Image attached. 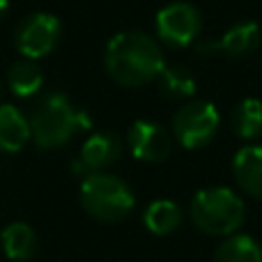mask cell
Listing matches in <instances>:
<instances>
[{"instance_id": "cell-6", "label": "cell", "mask_w": 262, "mask_h": 262, "mask_svg": "<svg viewBox=\"0 0 262 262\" xmlns=\"http://www.w3.org/2000/svg\"><path fill=\"white\" fill-rule=\"evenodd\" d=\"M60 41V21L53 14L37 12L16 28V49L28 60H39L53 53Z\"/></svg>"}, {"instance_id": "cell-5", "label": "cell", "mask_w": 262, "mask_h": 262, "mask_svg": "<svg viewBox=\"0 0 262 262\" xmlns=\"http://www.w3.org/2000/svg\"><path fill=\"white\" fill-rule=\"evenodd\" d=\"M221 127V115L209 101H186L172 118V136L186 149L209 145Z\"/></svg>"}, {"instance_id": "cell-2", "label": "cell", "mask_w": 262, "mask_h": 262, "mask_svg": "<svg viewBox=\"0 0 262 262\" xmlns=\"http://www.w3.org/2000/svg\"><path fill=\"white\" fill-rule=\"evenodd\" d=\"M90 129V120L62 92H51L30 115V134L37 147L55 149L67 145L78 131Z\"/></svg>"}, {"instance_id": "cell-15", "label": "cell", "mask_w": 262, "mask_h": 262, "mask_svg": "<svg viewBox=\"0 0 262 262\" xmlns=\"http://www.w3.org/2000/svg\"><path fill=\"white\" fill-rule=\"evenodd\" d=\"M182 207L175 203V200H154L147 209H145V226H147L149 232L154 235H170L180 228L182 223Z\"/></svg>"}, {"instance_id": "cell-13", "label": "cell", "mask_w": 262, "mask_h": 262, "mask_svg": "<svg viewBox=\"0 0 262 262\" xmlns=\"http://www.w3.org/2000/svg\"><path fill=\"white\" fill-rule=\"evenodd\" d=\"M262 32L260 26L253 21H242L237 26L228 28V32L221 37V51L230 58H246V55L255 53L260 46Z\"/></svg>"}, {"instance_id": "cell-19", "label": "cell", "mask_w": 262, "mask_h": 262, "mask_svg": "<svg viewBox=\"0 0 262 262\" xmlns=\"http://www.w3.org/2000/svg\"><path fill=\"white\" fill-rule=\"evenodd\" d=\"M219 51H221V41L219 39H200L198 41V53H205V58H212Z\"/></svg>"}, {"instance_id": "cell-20", "label": "cell", "mask_w": 262, "mask_h": 262, "mask_svg": "<svg viewBox=\"0 0 262 262\" xmlns=\"http://www.w3.org/2000/svg\"><path fill=\"white\" fill-rule=\"evenodd\" d=\"M9 12V0H0V18H5Z\"/></svg>"}, {"instance_id": "cell-17", "label": "cell", "mask_w": 262, "mask_h": 262, "mask_svg": "<svg viewBox=\"0 0 262 262\" xmlns=\"http://www.w3.org/2000/svg\"><path fill=\"white\" fill-rule=\"evenodd\" d=\"M214 262H262V246L249 235H230L216 249Z\"/></svg>"}, {"instance_id": "cell-9", "label": "cell", "mask_w": 262, "mask_h": 262, "mask_svg": "<svg viewBox=\"0 0 262 262\" xmlns=\"http://www.w3.org/2000/svg\"><path fill=\"white\" fill-rule=\"evenodd\" d=\"M122 157V140L115 134H92L90 138L83 143L81 154L78 159L72 163V172L74 175H95L101 172L104 168L113 166L118 159Z\"/></svg>"}, {"instance_id": "cell-14", "label": "cell", "mask_w": 262, "mask_h": 262, "mask_svg": "<svg viewBox=\"0 0 262 262\" xmlns=\"http://www.w3.org/2000/svg\"><path fill=\"white\" fill-rule=\"evenodd\" d=\"M7 85L16 97H35L44 85V74L35 60H18L7 72Z\"/></svg>"}, {"instance_id": "cell-4", "label": "cell", "mask_w": 262, "mask_h": 262, "mask_svg": "<svg viewBox=\"0 0 262 262\" xmlns=\"http://www.w3.org/2000/svg\"><path fill=\"white\" fill-rule=\"evenodd\" d=\"M81 203L92 219L104 223L122 221L134 209V193L127 182L111 172H95L83 180Z\"/></svg>"}, {"instance_id": "cell-21", "label": "cell", "mask_w": 262, "mask_h": 262, "mask_svg": "<svg viewBox=\"0 0 262 262\" xmlns=\"http://www.w3.org/2000/svg\"><path fill=\"white\" fill-rule=\"evenodd\" d=\"M0 95H3V85H0Z\"/></svg>"}, {"instance_id": "cell-16", "label": "cell", "mask_w": 262, "mask_h": 262, "mask_svg": "<svg viewBox=\"0 0 262 262\" xmlns=\"http://www.w3.org/2000/svg\"><path fill=\"white\" fill-rule=\"evenodd\" d=\"M159 90L168 99H191L198 90L195 76L186 67H163V72L157 78Z\"/></svg>"}, {"instance_id": "cell-11", "label": "cell", "mask_w": 262, "mask_h": 262, "mask_svg": "<svg viewBox=\"0 0 262 262\" xmlns=\"http://www.w3.org/2000/svg\"><path fill=\"white\" fill-rule=\"evenodd\" d=\"M30 138V120L16 106L0 104V152H18Z\"/></svg>"}, {"instance_id": "cell-12", "label": "cell", "mask_w": 262, "mask_h": 262, "mask_svg": "<svg viewBox=\"0 0 262 262\" xmlns=\"http://www.w3.org/2000/svg\"><path fill=\"white\" fill-rule=\"evenodd\" d=\"M0 242H3L5 255L14 262H28L37 253V235L28 223H9L0 235Z\"/></svg>"}, {"instance_id": "cell-18", "label": "cell", "mask_w": 262, "mask_h": 262, "mask_svg": "<svg viewBox=\"0 0 262 262\" xmlns=\"http://www.w3.org/2000/svg\"><path fill=\"white\" fill-rule=\"evenodd\" d=\"M232 129L239 138H258L262 134V101L244 99L242 104H237L232 113Z\"/></svg>"}, {"instance_id": "cell-10", "label": "cell", "mask_w": 262, "mask_h": 262, "mask_svg": "<svg viewBox=\"0 0 262 262\" xmlns=\"http://www.w3.org/2000/svg\"><path fill=\"white\" fill-rule=\"evenodd\" d=\"M232 172L244 193L262 200V147H242L232 159Z\"/></svg>"}, {"instance_id": "cell-7", "label": "cell", "mask_w": 262, "mask_h": 262, "mask_svg": "<svg viewBox=\"0 0 262 262\" xmlns=\"http://www.w3.org/2000/svg\"><path fill=\"white\" fill-rule=\"evenodd\" d=\"M200 14L189 3L166 5L157 14V35L170 46H189L200 35Z\"/></svg>"}, {"instance_id": "cell-8", "label": "cell", "mask_w": 262, "mask_h": 262, "mask_svg": "<svg viewBox=\"0 0 262 262\" xmlns=\"http://www.w3.org/2000/svg\"><path fill=\"white\" fill-rule=\"evenodd\" d=\"M129 149L143 163H161L170 157L172 138L161 124L149 120H136L129 129Z\"/></svg>"}, {"instance_id": "cell-3", "label": "cell", "mask_w": 262, "mask_h": 262, "mask_svg": "<svg viewBox=\"0 0 262 262\" xmlns=\"http://www.w3.org/2000/svg\"><path fill=\"white\" fill-rule=\"evenodd\" d=\"M191 223L212 237H230L244 223V200L230 189H205L195 193L189 207Z\"/></svg>"}, {"instance_id": "cell-1", "label": "cell", "mask_w": 262, "mask_h": 262, "mask_svg": "<svg viewBox=\"0 0 262 262\" xmlns=\"http://www.w3.org/2000/svg\"><path fill=\"white\" fill-rule=\"evenodd\" d=\"M108 76L124 88H143L163 72V51L149 35L127 30L108 41L104 53Z\"/></svg>"}]
</instances>
